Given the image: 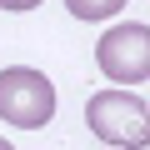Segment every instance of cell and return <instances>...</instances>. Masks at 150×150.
Returning a JSON list of instances; mask_svg holds the SVG:
<instances>
[{"instance_id":"cell-1","label":"cell","mask_w":150,"mask_h":150,"mask_svg":"<svg viewBox=\"0 0 150 150\" xmlns=\"http://www.w3.org/2000/svg\"><path fill=\"white\" fill-rule=\"evenodd\" d=\"M85 125L115 150H145L150 145V105L130 90H95L85 100Z\"/></svg>"},{"instance_id":"cell-3","label":"cell","mask_w":150,"mask_h":150,"mask_svg":"<svg viewBox=\"0 0 150 150\" xmlns=\"http://www.w3.org/2000/svg\"><path fill=\"white\" fill-rule=\"evenodd\" d=\"M95 65L105 80L115 85H140L150 80V25L140 20H125V25H110L95 45Z\"/></svg>"},{"instance_id":"cell-4","label":"cell","mask_w":150,"mask_h":150,"mask_svg":"<svg viewBox=\"0 0 150 150\" xmlns=\"http://www.w3.org/2000/svg\"><path fill=\"white\" fill-rule=\"evenodd\" d=\"M65 10L75 20H110V15L125 10V0H65Z\"/></svg>"},{"instance_id":"cell-5","label":"cell","mask_w":150,"mask_h":150,"mask_svg":"<svg viewBox=\"0 0 150 150\" xmlns=\"http://www.w3.org/2000/svg\"><path fill=\"white\" fill-rule=\"evenodd\" d=\"M40 0H0V10H35Z\"/></svg>"},{"instance_id":"cell-6","label":"cell","mask_w":150,"mask_h":150,"mask_svg":"<svg viewBox=\"0 0 150 150\" xmlns=\"http://www.w3.org/2000/svg\"><path fill=\"white\" fill-rule=\"evenodd\" d=\"M0 150H15V145H10V140H0Z\"/></svg>"},{"instance_id":"cell-2","label":"cell","mask_w":150,"mask_h":150,"mask_svg":"<svg viewBox=\"0 0 150 150\" xmlns=\"http://www.w3.org/2000/svg\"><path fill=\"white\" fill-rule=\"evenodd\" d=\"M55 115V85L30 65L0 70V120H10L15 130H40Z\"/></svg>"}]
</instances>
